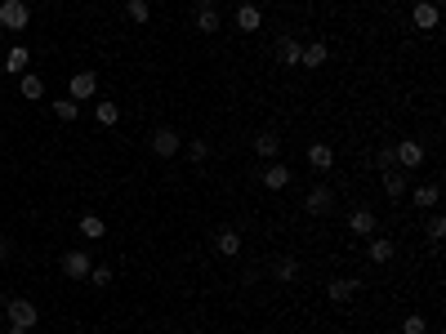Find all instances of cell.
<instances>
[{
	"instance_id": "22",
	"label": "cell",
	"mask_w": 446,
	"mask_h": 334,
	"mask_svg": "<svg viewBox=\"0 0 446 334\" xmlns=\"http://www.w3.org/2000/svg\"><path fill=\"white\" fill-rule=\"evenodd\" d=\"M272 276H277V281H295V276H299V259H290V254H281V259L272 263Z\"/></svg>"
},
{
	"instance_id": "25",
	"label": "cell",
	"mask_w": 446,
	"mask_h": 334,
	"mask_svg": "<svg viewBox=\"0 0 446 334\" xmlns=\"http://www.w3.org/2000/svg\"><path fill=\"white\" fill-rule=\"evenodd\" d=\"M196 27H201L205 36L219 32V14H214V5H201V9H196Z\"/></svg>"
},
{
	"instance_id": "9",
	"label": "cell",
	"mask_w": 446,
	"mask_h": 334,
	"mask_svg": "<svg viewBox=\"0 0 446 334\" xmlns=\"http://www.w3.org/2000/svg\"><path fill=\"white\" fill-rule=\"evenodd\" d=\"M330 200H335V196H330V187H312V192L303 196V209L321 218V214H330Z\"/></svg>"
},
{
	"instance_id": "26",
	"label": "cell",
	"mask_w": 446,
	"mask_h": 334,
	"mask_svg": "<svg viewBox=\"0 0 446 334\" xmlns=\"http://www.w3.org/2000/svg\"><path fill=\"white\" fill-rule=\"evenodd\" d=\"M384 192L388 196H402L406 192V174H402V169H384Z\"/></svg>"
},
{
	"instance_id": "15",
	"label": "cell",
	"mask_w": 446,
	"mask_h": 334,
	"mask_svg": "<svg viewBox=\"0 0 446 334\" xmlns=\"http://www.w3.org/2000/svg\"><path fill=\"white\" fill-rule=\"evenodd\" d=\"M330 59V50L321 41H312V45H303V54H299V67H321Z\"/></svg>"
},
{
	"instance_id": "17",
	"label": "cell",
	"mask_w": 446,
	"mask_h": 334,
	"mask_svg": "<svg viewBox=\"0 0 446 334\" xmlns=\"http://www.w3.org/2000/svg\"><path fill=\"white\" fill-rule=\"evenodd\" d=\"M348 227H353L357 236H371L375 232V214L371 209H353V214H348Z\"/></svg>"
},
{
	"instance_id": "12",
	"label": "cell",
	"mask_w": 446,
	"mask_h": 334,
	"mask_svg": "<svg viewBox=\"0 0 446 334\" xmlns=\"http://www.w3.org/2000/svg\"><path fill=\"white\" fill-rule=\"evenodd\" d=\"M326 294H330V303H348L357 294V281H353V276H335V281L326 285Z\"/></svg>"
},
{
	"instance_id": "6",
	"label": "cell",
	"mask_w": 446,
	"mask_h": 334,
	"mask_svg": "<svg viewBox=\"0 0 446 334\" xmlns=\"http://www.w3.org/2000/svg\"><path fill=\"white\" fill-rule=\"evenodd\" d=\"M438 5H433V0H415V9H411V23L420 27V32H433V27H438Z\"/></svg>"
},
{
	"instance_id": "7",
	"label": "cell",
	"mask_w": 446,
	"mask_h": 334,
	"mask_svg": "<svg viewBox=\"0 0 446 334\" xmlns=\"http://www.w3.org/2000/svg\"><path fill=\"white\" fill-rule=\"evenodd\" d=\"M179 143H183V138H179L174 129H152V152H156L161 160H170V156H174V152H179Z\"/></svg>"
},
{
	"instance_id": "13",
	"label": "cell",
	"mask_w": 446,
	"mask_h": 334,
	"mask_svg": "<svg viewBox=\"0 0 446 334\" xmlns=\"http://www.w3.org/2000/svg\"><path fill=\"white\" fill-rule=\"evenodd\" d=\"M236 27H241V32H259L263 27L259 5H236Z\"/></svg>"
},
{
	"instance_id": "35",
	"label": "cell",
	"mask_w": 446,
	"mask_h": 334,
	"mask_svg": "<svg viewBox=\"0 0 446 334\" xmlns=\"http://www.w3.org/2000/svg\"><path fill=\"white\" fill-rule=\"evenodd\" d=\"M201 5H205V0H201Z\"/></svg>"
},
{
	"instance_id": "2",
	"label": "cell",
	"mask_w": 446,
	"mask_h": 334,
	"mask_svg": "<svg viewBox=\"0 0 446 334\" xmlns=\"http://www.w3.org/2000/svg\"><path fill=\"white\" fill-rule=\"evenodd\" d=\"M5 321H9V326L32 330L36 321H41V312H36V303H27V299H9V303H5Z\"/></svg>"
},
{
	"instance_id": "4",
	"label": "cell",
	"mask_w": 446,
	"mask_h": 334,
	"mask_svg": "<svg viewBox=\"0 0 446 334\" xmlns=\"http://www.w3.org/2000/svg\"><path fill=\"white\" fill-rule=\"evenodd\" d=\"M393 160H397L402 169H415V165L424 160V143H415V138H402V143L393 147Z\"/></svg>"
},
{
	"instance_id": "29",
	"label": "cell",
	"mask_w": 446,
	"mask_h": 334,
	"mask_svg": "<svg viewBox=\"0 0 446 334\" xmlns=\"http://www.w3.org/2000/svg\"><path fill=\"white\" fill-rule=\"evenodd\" d=\"M402 334H429V321H424L420 312H411V317L402 321Z\"/></svg>"
},
{
	"instance_id": "27",
	"label": "cell",
	"mask_w": 446,
	"mask_h": 334,
	"mask_svg": "<svg viewBox=\"0 0 446 334\" xmlns=\"http://www.w3.org/2000/svg\"><path fill=\"white\" fill-rule=\"evenodd\" d=\"M438 183H424V187H415V205H438Z\"/></svg>"
},
{
	"instance_id": "19",
	"label": "cell",
	"mask_w": 446,
	"mask_h": 334,
	"mask_svg": "<svg viewBox=\"0 0 446 334\" xmlns=\"http://www.w3.org/2000/svg\"><path fill=\"white\" fill-rule=\"evenodd\" d=\"M254 152H259V156H277V152H281V134L263 129L259 138H254Z\"/></svg>"
},
{
	"instance_id": "23",
	"label": "cell",
	"mask_w": 446,
	"mask_h": 334,
	"mask_svg": "<svg viewBox=\"0 0 446 334\" xmlns=\"http://www.w3.org/2000/svg\"><path fill=\"white\" fill-rule=\"evenodd\" d=\"M54 116H59L63 125H72V121L81 116V103H72V98H54Z\"/></svg>"
},
{
	"instance_id": "10",
	"label": "cell",
	"mask_w": 446,
	"mask_h": 334,
	"mask_svg": "<svg viewBox=\"0 0 446 334\" xmlns=\"http://www.w3.org/2000/svg\"><path fill=\"white\" fill-rule=\"evenodd\" d=\"M299 54H303V45L295 41V36H281L277 41V63L281 67H299Z\"/></svg>"
},
{
	"instance_id": "3",
	"label": "cell",
	"mask_w": 446,
	"mask_h": 334,
	"mask_svg": "<svg viewBox=\"0 0 446 334\" xmlns=\"http://www.w3.org/2000/svg\"><path fill=\"white\" fill-rule=\"evenodd\" d=\"M94 94H99V76H94V72H76L72 85H68V98L81 103V98H94Z\"/></svg>"
},
{
	"instance_id": "32",
	"label": "cell",
	"mask_w": 446,
	"mask_h": 334,
	"mask_svg": "<svg viewBox=\"0 0 446 334\" xmlns=\"http://www.w3.org/2000/svg\"><path fill=\"white\" fill-rule=\"evenodd\" d=\"M442 236H446V218L433 214V218H429V241H442Z\"/></svg>"
},
{
	"instance_id": "31",
	"label": "cell",
	"mask_w": 446,
	"mask_h": 334,
	"mask_svg": "<svg viewBox=\"0 0 446 334\" xmlns=\"http://www.w3.org/2000/svg\"><path fill=\"white\" fill-rule=\"evenodd\" d=\"M187 156H192V160H205V156H210V143H205V138H192V143H187Z\"/></svg>"
},
{
	"instance_id": "1",
	"label": "cell",
	"mask_w": 446,
	"mask_h": 334,
	"mask_svg": "<svg viewBox=\"0 0 446 334\" xmlns=\"http://www.w3.org/2000/svg\"><path fill=\"white\" fill-rule=\"evenodd\" d=\"M27 23H32L27 0H0V27L5 32H27Z\"/></svg>"
},
{
	"instance_id": "14",
	"label": "cell",
	"mask_w": 446,
	"mask_h": 334,
	"mask_svg": "<svg viewBox=\"0 0 446 334\" xmlns=\"http://www.w3.org/2000/svg\"><path fill=\"white\" fill-rule=\"evenodd\" d=\"M308 165H312V169H330V165H335V147H326V143H312V147H308Z\"/></svg>"
},
{
	"instance_id": "18",
	"label": "cell",
	"mask_w": 446,
	"mask_h": 334,
	"mask_svg": "<svg viewBox=\"0 0 446 334\" xmlns=\"http://www.w3.org/2000/svg\"><path fill=\"white\" fill-rule=\"evenodd\" d=\"M94 116H99V125H116V121H121V107L112 98H99V103H94Z\"/></svg>"
},
{
	"instance_id": "8",
	"label": "cell",
	"mask_w": 446,
	"mask_h": 334,
	"mask_svg": "<svg viewBox=\"0 0 446 334\" xmlns=\"http://www.w3.org/2000/svg\"><path fill=\"white\" fill-rule=\"evenodd\" d=\"M214 250L227 254V259L241 254V232H236V227H219V232H214Z\"/></svg>"
},
{
	"instance_id": "30",
	"label": "cell",
	"mask_w": 446,
	"mask_h": 334,
	"mask_svg": "<svg viewBox=\"0 0 446 334\" xmlns=\"http://www.w3.org/2000/svg\"><path fill=\"white\" fill-rule=\"evenodd\" d=\"M85 281H94V285H99V290H103V285H108V281H112V267H108V263H99V267H90V276H85Z\"/></svg>"
},
{
	"instance_id": "28",
	"label": "cell",
	"mask_w": 446,
	"mask_h": 334,
	"mask_svg": "<svg viewBox=\"0 0 446 334\" xmlns=\"http://www.w3.org/2000/svg\"><path fill=\"white\" fill-rule=\"evenodd\" d=\"M125 14L134 18V23H148V18H152V5H148V0H130V5H125Z\"/></svg>"
},
{
	"instance_id": "20",
	"label": "cell",
	"mask_w": 446,
	"mask_h": 334,
	"mask_svg": "<svg viewBox=\"0 0 446 334\" xmlns=\"http://www.w3.org/2000/svg\"><path fill=\"white\" fill-rule=\"evenodd\" d=\"M290 183V169L286 165H268L263 169V187H272V192H281V187Z\"/></svg>"
},
{
	"instance_id": "24",
	"label": "cell",
	"mask_w": 446,
	"mask_h": 334,
	"mask_svg": "<svg viewBox=\"0 0 446 334\" xmlns=\"http://www.w3.org/2000/svg\"><path fill=\"white\" fill-rule=\"evenodd\" d=\"M393 254H397L393 241H384V236H375V241H371V263H388Z\"/></svg>"
},
{
	"instance_id": "21",
	"label": "cell",
	"mask_w": 446,
	"mask_h": 334,
	"mask_svg": "<svg viewBox=\"0 0 446 334\" xmlns=\"http://www.w3.org/2000/svg\"><path fill=\"white\" fill-rule=\"evenodd\" d=\"M103 232H108V223H103L99 214H85L81 218V236H85V241H103Z\"/></svg>"
},
{
	"instance_id": "11",
	"label": "cell",
	"mask_w": 446,
	"mask_h": 334,
	"mask_svg": "<svg viewBox=\"0 0 446 334\" xmlns=\"http://www.w3.org/2000/svg\"><path fill=\"white\" fill-rule=\"evenodd\" d=\"M18 94H23L27 103L45 98V81H41V76H36V72H23V76H18Z\"/></svg>"
},
{
	"instance_id": "5",
	"label": "cell",
	"mask_w": 446,
	"mask_h": 334,
	"mask_svg": "<svg viewBox=\"0 0 446 334\" xmlns=\"http://www.w3.org/2000/svg\"><path fill=\"white\" fill-rule=\"evenodd\" d=\"M90 254L85 250H68L63 254V276H72V281H85V276H90Z\"/></svg>"
},
{
	"instance_id": "33",
	"label": "cell",
	"mask_w": 446,
	"mask_h": 334,
	"mask_svg": "<svg viewBox=\"0 0 446 334\" xmlns=\"http://www.w3.org/2000/svg\"><path fill=\"white\" fill-rule=\"evenodd\" d=\"M397 160H393V147H379V169H393Z\"/></svg>"
},
{
	"instance_id": "16",
	"label": "cell",
	"mask_w": 446,
	"mask_h": 334,
	"mask_svg": "<svg viewBox=\"0 0 446 334\" xmlns=\"http://www.w3.org/2000/svg\"><path fill=\"white\" fill-rule=\"evenodd\" d=\"M27 63H32V59H27V50H23V45H14V50L5 54V63H0V67H5L9 76H23V72H27Z\"/></svg>"
},
{
	"instance_id": "34",
	"label": "cell",
	"mask_w": 446,
	"mask_h": 334,
	"mask_svg": "<svg viewBox=\"0 0 446 334\" xmlns=\"http://www.w3.org/2000/svg\"><path fill=\"white\" fill-rule=\"evenodd\" d=\"M0 326H5V308H0Z\"/></svg>"
}]
</instances>
